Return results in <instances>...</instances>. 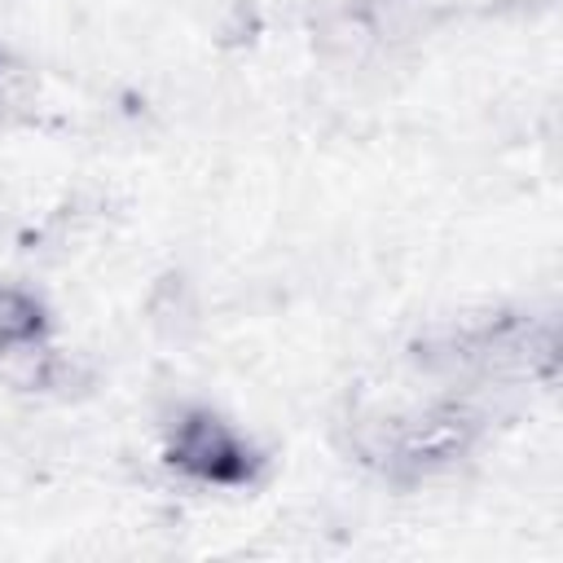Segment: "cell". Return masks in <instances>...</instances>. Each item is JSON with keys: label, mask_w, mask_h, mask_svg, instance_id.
Segmentation results:
<instances>
[{"label": "cell", "mask_w": 563, "mask_h": 563, "mask_svg": "<svg viewBox=\"0 0 563 563\" xmlns=\"http://www.w3.org/2000/svg\"><path fill=\"white\" fill-rule=\"evenodd\" d=\"M352 453L387 479H427L449 471L479 435L471 400L435 391L400 405H365L347 422Z\"/></svg>", "instance_id": "6da1fadb"}, {"label": "cell", "mask_w": 563, "mask_h": 563, "mask_svg": "<svg viewBox=\"0 0 563 563\" xmlns=\"http://www.w3.org/2000/svg\"><path fill=\"white\" fill-rule=\"evenodd\" d=\"M167 462L211 488H242L260 471V453L246 444V435L211 409H185L172 422Z\"/></svg>", "instance_id": "7a4b0ae2"}, {"label": "cell", "mask_w": 563, "mask_h": 563, "mask_svg": "<svg viewBox=\"0 0 563 563\" xmlns=\"http://www.w3.org/2000/svg\"><path fill=\"white\" fill-rule=\"evenodd\" d=\"M44 325H48V317L35 295H26L18 286H0V356L40 343Z\"/></svg>", "instance_id": "3957f363"}, {"label": "cell", "mask_w": 563, "mask_h": 563, "mask_svg": "<svg viewBox=\"0 0 563 563\" xmlns=\"http://www.w3.org/2000/svg\"><path fill=\"white\" fill-rule=\"evenodd\" d=\"M0 101H4V70H0Z\"/></svg>", "instance_id": "277c9868"}]
</instances>
